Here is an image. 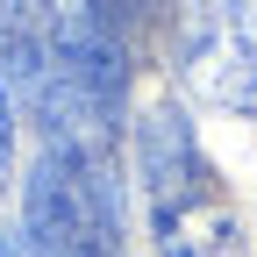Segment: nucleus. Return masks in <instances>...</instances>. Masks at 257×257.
Listing matches in <instances>:
<instances>
[{
    "mask_svg": "<svg viewBox=\"0 0 257 257\" xmlns=\"http://www.w3.org/2000/svg\"><path fill=\"white\" fill-rule=\"evenodd\" d=\"M22 236L29 257H128L114 172L72 150H43L22 186Z\"/></svg>",
    "mask_w": 257,
    "mask_h": 257,
    "instance_id": "1",
    "label": "nucleus"
},
{
    "mask_svg": "<svg viewBox=\"0 0 257 257\" xmlns=\"http://www.w3.org/2000/svg\"><path fill=\"white\" fill-rule=\"evenodd\" d=\"M179 79L229 114H257V8L250 0H179Z\"/></svg>",
    "mask_w": 257,
    "mask_h": 257,
    "instance_id": "2",
    "label": "nucleus"
},
{
    "mask_svg": "<svg viewBox=\"0 0 257 257\" xmlns=\"http://www.w3.org/2000/svg\"><path fill=\"white\" fill-rule=\"evenodd\" d=\"M136 172H143V200L150 221H179L193 207H207V165L193 150V128L179 107H150L136 128Z\"/></svg>",
    "mask_w": 257,
    "mask_h": 257,
    "instance_id": "3",
    "label": "nucleus"
},
{
    "mask_svg": "<svg viewBox=\"0 0 257 257\" xmlns=\"http://www.w3.org/2000/svg\"><path fill=\"white\" fill-rule=\"evenodd\" d=\"M157 257H243V229L221 207H193L179 221H157Z\"/></svg>",
    "mask_w": 257,
    "mask_h": 257,
    "instance_id": "4",
    "label": "nucleus"
},
{
    "mask_svg": "<svg viewBox=\"0 0 257 257\" xmlns=\"http://www.w3.org/2000/svg\"><path fill=\"white\" fill-rule=\"evenodd\" d=\"M79 8H86L93 22H100V29H114V36H121V29H128V22H143V15L157 8V0H79Z\"/></svg>",
    "mask_w": 257,
    "mask_h": 257,
    "instance_id": "5",
    "label": "nucleus"
},
{
    "mask_svg": "<svg viewBox=\"0 0 257 257\" xmlns=\"http://www.w3.org/2000/svg\"><path fill=\"white\" fill-rule=\"evenodd\" d=\"M8 165H15V121H8V93H0V186H8Z\"/></svg>",
    "mask_w": 257,
    "mask_h": 257,
    "instance_id": "6",
    "label": "nucleus"
},
{
    "mask_svg": "<svg viewBox=\"0 0 257 257\" xmlns=\"http://www.w3.org/2000/svg\"><path fill=\"white\" fill-rule=\"evenodd\" d=\"M0 257H29V236H15V229H0Z\"/></svg>",
    "mask_w": 257,
    "mask_h": 257,
    "instance_id": "7",
    "label": "nucleus"
}]
</instances>
